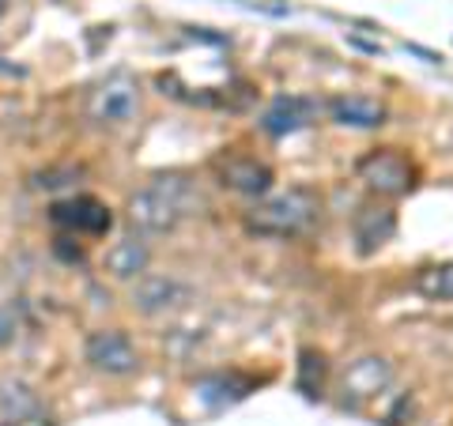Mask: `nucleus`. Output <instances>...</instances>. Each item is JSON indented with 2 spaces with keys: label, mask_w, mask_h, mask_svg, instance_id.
Returning <instances> with one entry per match:
<instances>
[{
  "label": "nucleus",
  "mask_w": 453,
  "mask_h": 426,
  "mask_svg": "<svg viewBox=\"0 0 453 426\" xmlns=\"http://www.w3.org/2000/svg\"><path fill=\"white\" fill-rule=\"evenodd\" d=\"M321 219V196L310 186H291L246 211V231L257 238H303Z\"/></svg>",
  "instance_id": "nucleus-1"
},
{
  "label": "nucleus",
  "mask_w": 453,
  "mask_h": 426,
  "mask_svg": "<svg viewBox=\"0 0 453 426\" xmlns=\"http://www.w3.org/2000/svg\"><path fill=\"white\" fill-rule=\"evenodd\" d=\"M193 201L196 193L181 174H159L129 196V223L144 234H166L189 216Z\"/></svg>",
  "instance_id": "nucleus-2"
},
{
  "label": "nucleus",
  "mask_w": 453,
  "mask_h": 426,
  "mask_svg": "<svg viewBox=\"0 0 453 426\" xmlns=\"http://www.w3.org/2000/svg\"><path fill=\"white\" fill-rule=\"evenodd\" d=\"M359 181L378 196H408L416 189V166L396 148H381L359 159Z\"/></svg>",
  "instance_id": "nucleus-3"
},
{
  "label": "nucleus",
  "mask_w": 453,
  "mask_h": 426,
  "mask_svg": "<svg viewBox=\"0 0 453 426\" xmlns=\"http://www.w3.org/2000/svg\"><path fill=\"white\" fill-rule=\"evenodd\" d=\"M136 110H140V87L125 72L98 80L88 95V118L95 125H125L136 118Z\"/></svg>",
  "instance_id": "nucleus-4"
},
{
  "label": "nucleus",
  "mask_w": 453,
  "mask_h": 426,
  "mask_svg": "<svg viewBox=\"0 0 453 426\" xmlns=\"http://www.w3.org/2000/svg\"><path fill=\"white\" fill-rule=\"evenodd\" d=\"M88 362L95 366V370L103 374H113V377H129L140 370V354L133 347V339L118 332V329H98L88 336Z\"/></svg>",
  "instance_id": "nucleus-5"
},
{
  "label": "nucleus",
  "mask_w": 453,
  "mask_h": 426,
  "mask_svg": "<svg viewBox=\"0 0 453 426\" xmlns=\"http://www.w3.org/2000/svg\"><path fill=\"white\" fill-rule=\"evenodd\" d=\"M50 223L53 226H61V231H73V234H106L110 226H113V216H110V208L98 201V196H68V201H57L50 208Z\"/></svg>",
  "instance_id": "nucleus-6"
},
{
  "label": "nucleus",
  "mask_w": 453,
  "mask_h": 426,
  "mask_svg": "<svg viewBox=\"0 0 453 426\" xmlns=\"http://www.w3.org/2000/svg\"><path fill=\"white\" fill-rule=\"evenodd\" d=\"M189 298H193V291L174 276H144L133 287V306L140 309V314H148V317L170 314V309L186 306Z\"/></svg>",
  "instance_id": "nucleus-7"
},
{
  "label": "nucleus",
  "mask_w": 453,
  "mask_h": 426,
  "mask_svg": "<svg viewBox=\"0 0 453 426\" xmlns=\"http://www.w3.org/2000/svg\"><path fill=\"white\" fill-rule=\"evenodd\" d=\"M393 234H396V211L386 204H363L356 219H351V238H356V249L363 257L378 253Z\"/></svg>",
  "instance_id": "nucleus-8"
},
{
  "label": "nucleus",
  "mask_w": 453,
  "mask_h": 426,
  "mask_svg": "<svg viewBox=\"0 0 453 426\" xmlns=\"http://www.w3.org/2000/svg\"><path fill=\"white\" fill-rule=\"evenodd\" d=\"M314 113H318V103H310V98H303V95H280L261 113V129L268 136H291V133L306 129V125L314 121Z\"/></svg>",
  "instance_id": "nucleus-9"
},
{
  "label": "nucleus",
  "mask_w": 453,
  "mask_h": 426,
  "mask_svg": "<svg viewBox=\"0 0 453 426\" xmlns=\"http://www.w3.org/2000/svg\"><path fill=\"white\" fill-rule=\"evenodd\" d=\"M389 381H393V366L386 359H378V354H366V359L348 366L344 385H340V389H344V400L359 404V400H371V396L386 392Z\"/></svg>",
  "instance_id": "nucleus-10"
},
{
  "label": "nucleus",
  "mask_w": 453,
  "mask_h": 426,
  "mask_svg": "<svg viewBox=\"0 0 453 426\" xmlns=\"http://www.w3.org/2000/svg\"><path fill=\"white\" fill-rule=\"evenodd\" d=\"M219 181L226 189L242 193V196H265L268 189H273V166H265L257 159H250V155H231V159L219 163Z\"/></svg>",
  "instance_id": "nucleus-11"
},
{
  "label": "nucleus",
  "mask_w": 453,
  "mask_h": 426,
  "mask_svg": "<svg viewBox=\"0 0 453 426\" xmlns=\"http://www.w3.org/2000/svg\"><path fill=\"white\" fill-rule=\"evenodd\" d=\"M261 381L257 377H250V374H238V370H231V374H208V377H201L196 381V396L208 404V407H231V404H238V400H246V396L257 389Z\"/></svg>",
  "instance_id": "nucleus-12"
},
{
  "label": "nucleus",
  "mask_w": 453,
  "mask_h": 426,
  "mask_svg": "<svg viewBox=\"0 0 453 426\" xmlns=\"http://www.w3.org/2000/svg\"><path fill=\"white\" fill-rule=\"evenodd\" d=\"M329 118L344 129H378V125H386L389 113L366 95H336L329 103Z\"/></svg>",
  "instance_id": "nucleus-13"
},
{
  "label": "nucleus",
  "mask_w": 453,
  "mask_h": 426,
  "mask_svg": "<svg viewBox=\"0 0 453 426\" xmlns=\"http://www.w3.org/2000/svg\"><path fill=\"white\" fill-rule=\"evenodd\" d=\"M148 261H151V253H148L144 241L140 238H121V241H113V246L106 249L103 272L113 276V279H136V276H144Z\"/></svg>",
  "instance_id": "nucleus-14"
},
{
  "label": "nucleus",
  "mask_w": 453,
  "mask_h": 426,
  "mask_svg": "<svg viewBox=\"0 0 453 426\" xmlns=\"http://www.w3.org/2000/svg\"><path fill=\"white\" fill-rule=\"evenodd\" d=\"M416 291L431 302H453V261L446 264H431L416 272Z\"/></svg>",
  "instance_id": "nucleus-15"
},
{
  "label": "nucleus",
  "mask_w": 453,
  "mask_h": 426,
  "mask_svg": "<svg viewBox=\"0 0 453 426\" xmlns=\"http://www.w3.org/2000/svg\"><path fill=\"white\" fill-rule=\"evenodd\" d=\"M35 411H38V400L23 381H0V415L8 422H19L27 415H35Z\"/></svg>",
  "instance_id": "nucleus-16"
},
{
  "label": "nucleus",
  "mask_w": 453,
  "mask_h": 426,
  "mask_svg": "<svg viewBox=\"0 0 453 426\" xmlns=\"http://www.w3.org/2000/svg\"><path fill=\"white\" fill-rule=\"evenodd\" d=\"M295 385H299V392H306L310 400L321 396V389H325V354L321 351H314V347L299 351V377H295Z\"/></svg>",
  "instance_id": "nucleus-17"
},
{
  "label": "nucleus",
  "mask_w": 453,
  "mask_h": 426,
  "mask_svg": "<svg viewBox=\"0 0 453 426\" xmlns=\"http://www.w3.org/2000/svg\"><path fill=\"white\" fill-rule=\"evenodd\" d=\"M80 174H83V166H50V170H38L31 178V186L35 189H61L68 181H76Z\"/></svg>",
  "instance_id": "nucleus-18"
},
{
  "label": "nucleus",
  "mask_w": 453,
  "mask_h": 426,
  "mask_svg": "<svg viewBox=\"0 0 453 426\" xmlns=\"http://www.w3.org/2000/svg\"><path fill=\"white\" fill-rule=\"evenodd\" d=\"M16 329H19L16 314H12L8 306H0V347H4V344H12V336H16Z\"/></svg>",
  "instance_id": "nucleus-19"
},
{
  "label": "nucleus",
  "mask_w": 453,
  "mask_h": 426,
  "mask_svg": "<svg viewBox=\"0 0 453 426\" xmlns=\"http://www.w3.org/2000/svg\"><path fill=\"white\" fill-rule=\"evenodd\" d=\"M57 257H65V261H83V249L76 246H68V238H57Z\"/></svg>",
  "instance_id": "nucleus-20"
},
{
  "label": "nucleus",
  "mask_w": 453,
  "mask_h": 426,
  "mask_svg": "<svg viewBox=\"0 0 453 426\" xmlns=\"http://www.w3.org/2000/svg\"><path fill=\"white\" fill-rule=\"evenodd\" d=\"M0 11H4V0H0Z\"/></svg>",
  "instance_id": "nucleus-21"
}]
</instances>
